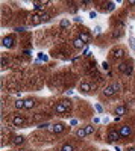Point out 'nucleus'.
I'll use <instances>...</instances> for the list:
<instances>
[{"mask_svg":"<svg viewBox=\"0 0 135 151\" xmlns=\"http://www.w3.org/2000/svg\"><path fill=\"white\" fill-rule=\"evenodd\" d=\"M102 68H103L105 71H108V70H109V64H108V62H103V64H102Z\"/></svg>","mask_w":135,"mask_h":151,"instance_id":"obj_27","label":"nucleus"},{"mask_svg":"<svg viewBox=\"0 0 135 151\" xmlns=\"http://www.w3.org/2000/svg\"><path fill=\"white\" fill-rule=\"evenodd\" d=\"M94 32H96V33H97V35L100 33V27H99V26H97V27H96V29H94Z\"/></svg>","mask_w":135,"mask_h":151,"instance_id":"obj_30","label":"nucleus"},{"mask_svg":"<svg viewBox=\"0 0 135 151\" xmlns=\"http://www.w3.org/2000/svg\"><path fill=\"white\" fill-rule=\"evenodd\" d=\"M76 136L79 137V139H84V137H87L88 135H87V132H85V127H80V128H78L76 130Z\"/></svg>","mask_w":135,"mask_h":151,"instance_id":"obj_17","label":"nucleus"},{"mask_svg":"<svg viewBox=\"0 0 135 151\" xmlns=\"http://www.w3.org/2000/svg\"><path fill=\"white\" fill-rule=\"evenodd\" d=\"M12 124H14L15 127H23L24 124H26L24 116H21V115H14V116H12Z\"/></svg>","mask_w":135,"mask_h":151,"instance_id":"obj_8","label":"nucleus"},{"mask_svg":"<svg viewBox=\"0 0 135 151\" xmlns=\"http://www.w3.org/2000/svg\"><path fill=\"white\" fill-rule=\"evenodd\" d=\"M69 107H70V101H59V103H56L55 104V112L56 113H65L67 110H69Z\"/></svg>","mask_w":135,"mask_h":151,"instance_id":"obj_4","label":"nucleus"},{"mask_svg":"<svg viewBox=\"0 0 135 151\" xmlns=\"http://www.w3.org/2000/svg\"><path fill=\"white\" fill-rule=\"evenodd\" d=\"M35 100L33 98H26L24 100V109H32V107H35Z\"/></svg>","mask_w":135,"mask_h":151,"instance_id":"obj_15","label":"nucleus"},{"mask_svg":"<svg viewBox=\"0 0 135 151\" xmlns=\"http://www.w3.org/2000/svg\"><path fill=\"white\" fill-rule=\"evenodd\" d=\"M79 91L82 94H90V91H91V85L88 82H82L79 85Z\"/></svg>","mask_w":135,"mask_h":151,"instance_id":"obj_9","label":"nucleus"},{"mask_svg":"<svg viewBox=\"0 0 135 151\" xmlns=\"http://www.w3.org/2000/svg\"><path fill=\"white\" fill-rule=\"evenodd\" d=\"M15 30H17V32H23V30H24V27H17Z\"/></svg>","mask_w":135,"mask_h":151,"instance_id":"obj_31","label":"nucleus"},{"mask_svg":"<svg viewBox=\"0 0 135 151\" xmlns=\"http://www.w3.org/2000/svg\"><path fill=\"white\" fill-rule=\"evenodd\" d=\"M114 112H116V115L117 116H123V115H126V112H127V107L125 106V104H120V106H117L116 107V110H114Z\"/></svg>","mask_w":135,"mask_h":151,"instance_id":"obj_10","label":"nucleus"},{"mask_svg":"<svg viewBox=\"0 0 135 151\" xmlns=\"http://www.w3.org/2000/svg\"><path fill=\"white\" fill-rule=\"evenodd\" d=\"M129 5H135V0H131V2H127Z\"/></svg>","mask_w":135,"mask_h":151,"instance_id":"obj_32","label":"nucleus"},{"mask_svg":"<svg viewBox=\"0 0 135 151\" xmlns=\"http://www.w3.org/2000/svg\"><path fill=\"white\" fill-rule=\"evenodd\" d=\"M125 56H126V51L121 47L111 50V59H112V61H120V59H123Z\"/></svg>","mask_w":135,"mask_h":151,"instance_id":"obj_5","label":"nucleus"},{"mask_svg":"<svg viewBox=\"0 0 135 151\" xmlns=\"http://www.w3.org/2000/svg\"><path fill=\"white\" fill-rule=\"evenodd\" d=\"M49 126H50L49 122H44V124H39V126H38V128H41V130H43V128H47Z\"/></svg>","mask_w":135,"mask_h":151,"instance_id":"obj_25","label":"nucleus"},{"mask_svg":"<svg viewBox=\"0 0 135 151\" xmlns=\"http://www.w3.org/2000/svg\"><path fill=\"white\" fill-rule=\"evenodd\" d=\"M8 67V59H6V56H2V68H6Z\"/></svg>","mask_w":135,"mask_h":151,"instance_id":"obj_24","label":"nucleus"},{"mask_svg":"<svg viewBox=\"0 0 135 151\" xmlns=\"http://www.w3.org/2000/svg\"><path fill=\"white\" fill-rule=\"evenodd\" d=\"M79 38L82 39L85 44L90 42V33H88V32H85V30H80V32H79Z\"/></svg>","mask_w":135,"mask_h":151,"instance_id":"obj_13","label":"nucleus"},{"mask_svg":"<svg viewBox=\"0 0 135 151\" xmlns=\"http://www.w3.org/2000/svg\"><path fill=\"white\" fill-rule=\"evenodd\" d=\"M116 94H117V91L114 89L112 85H109V86H106V88L103 89V95H105V97H112V95H116Z\"/></svg>","mask_w":135,"mask_h":151,"instance_id":"obj_11","label":"nucleus"},{"mask_svg":"<svg viewBox=\"0 0 135 151\" xmlns=\"http://www.w3.org/2000/svg\"><path fill=\"white\" fill-rule=\"evenodd\" d=\"M118 133H120V139H127L129 136L134 135V128L131 126H121Z\"/></svg>","mask_w":135,"mask_h":151,"instance_id":"obj_2","label":"nucleus"},{"mask_svg":"<svg viewBox=\"0 0 135 151\" xmlns=\"http://www.w3.org/2000/svg\"><path fill=\"white\" fill-rule=\"evenodd\" d=\"M96 15H97V14H96L94 11H91V12H90V18H96Z\"/></svg>","mask_w":135,"mask_h":151,"instance_id":"obj_29","label":"nucleus"},{"mask_svg":"<svg viewBox=\"0 0 135 151\" xmlns=\"http://www.w3.org/2000/svg\"><path fill=\"white\" fill-rule=\"evenodd\" d=\"M30 23H32V26H38L39 23H43V21H41V15H39V14H35V15H32V20H30Z\"/></svg>","mask_w":135,"mask_h":151,"instance_id":"obj_16","label":"nucleus"},{"mask_svg":"<svg viewBox=\"0 0 135 151\" xmlns=\"http://www.w3.org/2000/svg\"><path fill=\"white\" fill-rule=\"evenodd\" d=\"M59 26H61V27H69V26H70V20H67V18H64V20H61V23H59Z\"/></svg>","mask_w":135,"mask_h":151,"instance_id":"obj_21","label":"nucleus"},{"mask_svg":"<svg viewBox=\"0 0 135 151\" xmlns=\"http://www.w3.org/2000/svg\"><path fill=\"white\" fill-rule=\"evenodd\" d=\"M2 45L5 49H12L15 45V36L14 35H8L2 39Z\"/></svg>","mask_w":135,"mask_h":151,"instance_id":"obj_6","label":"nucleus"},{"mask_svg":"<svg viewBox=\"0 0 135 151\" xmlns=\"http://www.w3.org/2000/svg\"><path fill=\"white\" fill-rule=\"evenodd\" d=\"M65 130V124H62V122H55L52 126V133L53 135H61Z\"/></svg>","mask_w":135,"mask_h":151,"instance_id":"obj_7","label":"nucleus"},{"mask_svg":"<svg viewBox=\"0 0 135 151\" xmlns=\"http://www.w3.org/2000/svg\"><path fill=\"white\" fill-rule=\"evenodd\" d=\"M108 143H116L117 141H120V133L117 128H111L109 132H108Z\"/></svg>","mask_w":135,"mask_h":151,"instance_id":"obj_3","label":"nucleus"},{"mask_svg":"<svg viewBox=\"0 0 135 151\" xmlns=\"http://www.w3.org/2000/svg\"><path fill=\"white\" fill-rule=\"evenodd\" d=\"M14 106H15V109H24V100H17L14 103Z\"/></svg>","mask_w":135,"mask_h":151,"instance_id":"obj_20","label":"nucleus"},{"mask_svg":"<svg viewBox=\"0 0 135 151\" xmlns=\"http://www.w3.org/2000/svg\"><path fill=\"white\" fill-rule=\"evenodd\" d=\"M23 142H24V137L23 136H12V139H11V143H12V145H15V147L21 145Z\"/></svg>","mask_w":135,"mask_h":151,"instance_id":"obj_12","label":"nucleus"},{"mask_svg":"<svg viewBox=\"0 0 135 151\" xmlns=\"http://www.w3.org/2000/svg\"><path fill=\"white\" fill-rule=\"evenodd\" d=\"M94 130H96V128H94V126H87V127H85L87 135H93V133H94Z\"/></svg>","mask_w":135,"mask_h":151,"instance_id":"obj_22","label":"nucleus"},{"mask_svg":"<svg viewBox=\"0 0 135 151\" xmlns=\"http://www.w3.org/2000/svg\"><path fill=\"white\" fill-rule=\"evenodd\" d=\"M84 45H87V44H85V42H84V41H82V39H80L79 36L73 39V47H75V49H82Z\"/></svg>","mask_w":135,"mask_h":151,"instance_id":"obj_14","label":"nucleus"},{"mask_svg":"<svg viewBox=\"0 0 135 151\" xmlns=\"http://www.w3.org/2000/svg\"><path fill=\"white\" fill-rule=\"evenodd\" d=\"M61 151H75V147H73V143H64Z\"/></svg>","mask_w":135,"mask_h":151,"instance_id":"obj_19","label":"nucleus"},{"mask_svg":"<svg viewBox=\"0 0 135 151\" xmlns=\"http://www.w3.org/2000/svg\"><path fill=\"white\" fill-rule=\"evenodd\" d=\"M96 109H97V112H100V113H102V112H103V107H102V106H100V104H96Z\"/></svg>","mask_w":135,"mask_h":151,"instance_id":"obj_28","label":"nucleus"},{"mask_svg":"<svg viewBox=\"0 0 135 151\" xmlns=\"http://www.w3.org/2000/svg\"><path fill=\"white\" fill-rule=\"evenodd\" d=\"M112 86H114V89H116V91H117V92H118V91L121 89V86H120V83H112Z\"/></svg>","mask_w":135,"mask_h":151,"instance_id":"obj_26","label":"nucleus"},{"mask_svg":"<svg viewBox=\"0 0 135 151\" xmlns=\"http://www.w3.org/2000/svg\"><path fill=\"white\" fill-rule=\"evenodd\" d=\"M41 21H43V23L50 21V15H49V14H41Z\"/></svg>","mask_w":135,"mask_h":151,"instance_id":"obj_23","label":"nucleus"},{"mask_svg":"<svg viewBox=\"0 0 135 151\" xmlns=\"http://www.w3.org/2000/svg\"><path fill=\"white\" fill-rule=\"evenodd\" d=\"M32 5H33V9L39 11V9H44V5H49V2H33Z\"/></svg>","mask_w":135,"mask_h":151,"instance_id":"obj_18","label":"nucleus"},{"mask_svg":"<svg viewBox=\"0 0 135 151\" xmlns=\"http://www.w3.org/2000/svg\"><path fill=\"white\" fill-rule=\"evenodd\" d=\"M117 68H118V71H120L121 74H125V76H131V74L134 73V62L129 59V61L121 62Z\"/></svg>","mask_w":135,"mask_h":151,"instance_id":"obj_1","label":"nucleus"}]
</instances>
